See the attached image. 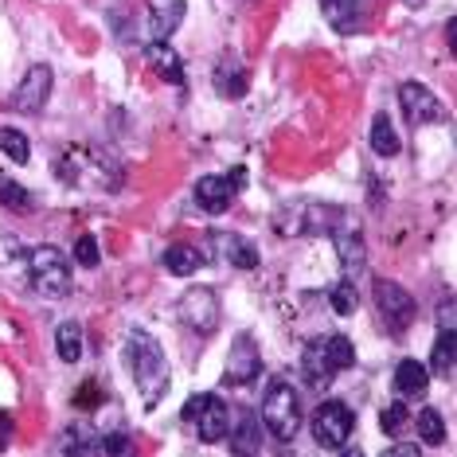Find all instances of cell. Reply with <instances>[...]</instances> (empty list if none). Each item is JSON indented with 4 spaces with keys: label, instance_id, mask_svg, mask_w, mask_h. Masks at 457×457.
I'll return each instance as SVG.
<instances>
[{
    "label": "cell",
    "instance_id": "d6a6232c",
    "mask_svg": "<svg viewBox=\"0 0 457 457\" xmlns=\"http://www.w3.org/2000/svg\"><path fill=\"white\" fill-rule=\"evenodd\" d=\"M442 328H453V301H442V317H438Z\"/></svg>",
    "mask_w": 457,
    "mask_h": 457
},
{
    "label": "cell",
    "instance_id": "d4e9b609",
    "mask_svg": "<svg viewBox=\"0 0 457 457\" xmlns=\"http://www.w3.org/2000/svg\"><path fill=\"white\" fill-rule=\"evenodd\" d=\"M453 352H457V332L453 328H442L438 332V345H434V356H430V368L438 376H453Z\"/></svg>",
    "mask_w": 457,
    "mask_h": 457
},
{
    "label": "cell",
    "instance_id": "ffe728a7",
    "mask_svg": "<svg viewBox=\"0 0 457 457\" xmlns=\"http://www.w3.org/2000/svg\"><path fill=\"white\" fill-rule=\"evenodd\" d=\"M391 383H395V395H422L426 383H430V371H426L419 360H399Z\"/></svg>",
    "mask_w": 457,
    "mask_h": 457
},
{
    "label": "cell",
    "instance_id": "4fadbf2b",
    "mask_svg": "<svg viewBox=\"0 0 457 457\" xmlns=\"http://www.w3.org/2000/svg\"><path fill=\"white\" fill-rule=\"evenodd\" d=\"M399 106H403V113H407V121H414V126L442 118L438 98H434V90L422 87V82H403L399 87Z\"/></svg>",
    "mask_w": 457,
    "mask_h": 457
},
{
    "label": "cell",
    "instance_id": "52a82bcc",
    "mask_svg": "<svg viewBox=\"0 0 457 457\" xmlns=\"http://www.w3.org/2000/svg\"><path fill=\"white\" fill-rule=\"evenodd\" d=\"M258 376H262V352H258L254 337L238 332L231 352H227V363H223V383L227 387H251Z\"/></svg>",
    "mask_w": 457,
    "mask_h": 457
},
{
    "label": "cell",
    "instance_id": "1f68e13d",
    "mask_svg": "<svg viewBox=\"0 0 457 457\" xmlns=\"http://www.w3.org/2000/svg\"><path fill=\"white\" fill-rule=\"evenodd\" d=\"M98 453H129V434H106V438H98Z\"/></svg>",
    "mask_w": 457,
    "mask_h": 457
},
{
    "label": "cell",
    "instance_id": "83f0119b",
    "mask_svg": "<svg viewBox=\"0 0 457 457\" xmlns=\"http://www.w3.org/2000/svg\"><path fill=\"white\" fill-rule=\"evenodd\" d=\"M0 204L12 207V212H32V195H28V188H20L16 180H8L4 172H0Z\"/></svg>",
    "mask_w": 457,
    "mask_h": 457
},
{
    "label": "cell",
    "instance_id": "8992f818",
    "mask_svg": "<svg viewBox=\"0 0 457 457\" xmlns=\"http://www.w3.org/2000/svg\"><path fill=\"white\" fill-rule=\"evenodd\" d=\"M309 430H313V442L320 445V450H345L348 438H352V430H356V414L348 411V403L325 399L313 411Z\"/></svg>",
    "mask_w": 457,
    "mask_h": 457
},
{
    "label": "cell",
    "instance_id": "603a6c76",
    "mask_svg": "<svg viewBox=\"0 0 457 457\" xmlns=\"http://www.w3.org/2000/svg\"><path fill=\"white\" fill-rule=\"evenodd\" d=\"M55 348H59V360H63V363H79L82 348H87V340H82V325H75V320H63V325L55 328Z\"/></svg>",
    "mask_w": 457,
    "mask_h": 457
},
{
    "label": "cell",
    "instance_id": "44dd1931",
    "mask_svg": "<svg viewBox=\"0 0 457 457\" xmlns=\"http://www.w3.org/2000/svg\"><path fill=\"white\" fill-rule=\"evenodd\" d=\"M207 258L195 251V246H169V251H164V270H169L172 278H192Z\"/></svg>",
    "mask_w": 457,
    "mask_h": 457
},
{
    "label": "cell",
    "instance_id": "d590c367",
    "mask_svg": "<svg viewBox=\"0 0 457 457\" xmlns=\"http://www.w3.org/2000/svg\"><path fill=\"white\" fill-rule=\"evenodd\" d=\"M391 453H419V445H391L387 457H391Z\"/></svg>",
    "mask_w": 457,
    "mask_h": 457
},
{
    "label": "cell",
    "instance_id": "8d00e7d4",
    "mask_svg": "<svg viewBox=\"0 0 457 457\" xmlns=\"http://www.w3.org/2000/svg\"><path fill=\"white\" fill-rule=\"evenodd\" d=\"M407 4H419V0H407Z\"/></svg>",
    "mask_w": 457,
    "mask_h": 457
},
{
    "label": "cell",
    "instance_id": "484cf974",
    "mask_svg": "<svg viewBox=\"0 0 457 457\" xmlns=\"http://www.w3.org/2000/svg\"><path fill=\"white\" fill-rule=\"evenodd\" d=\"M0 153H4L8 161H16V164H24L28 157H32V141L24 137L20 129H0Z\"/></svg>",
    "mask_w": 457,
    "mask_h": 457
},
{
    "label": "cell",
    "instance_id": "6da1fadb",
    "mask_svg": "<svg viewBox=\"0 0 457 457\" xmlns=\"http://www.w3.org/2000/svg\"><path fill=\"white\" fill-rule=\"evenodd\" d=\"M126 360H129L133 379H137L145 407H157L164 395H169V360H164V348L145 328H133L126 340Z\"/></svg>",
    "mask_w": 457,
    "mask_h": 457
},
{
    "label": "cell",
    "instance_id": "7a4b0ae2",
    "mask_svg": "<svg viewBox=\"0 0 457 457\" xmlns=\"http://www.w3.org/2000/svg\"><path fill=\"white\" fill-rule=\"evenodd\" d=\"M352 363H356V348H352L348 337H320L313 345H305L301 352V376L313 391H325L332 379H337V371H348Z\"/></svg>",
    "mask_w": 457,
    "mask_h": 457
},
{
    "label": "cell",
    "instance_id": "4dcf8cb0",
    "mask_svg": "<svg viewBox=\"0 0 457 457\" xmlns=\"http://www.w3.org/2000/svg\"><path fill=\"white\" fill-rule=\"evenodd\" d=\"M75 262H79L82 270H98L102 254H98V238H95V235H82L79 243H75Z\"/></svg>",
    "mask_w": 457,
    "mask_h": 457
},
{
    "label": "cell",
    "instance_id": "2e32d148",
    "mask_svg": "<svg viewBox=\"0 0 457 457\" xmlns=\"http://www.w3.org/2000/svg\"><path fill=\"white\" fill-rule=\"evenodd\" d=\"M59 453H71V457H82V453H98V430L90 422H71L63 434H59L55 442Z\"/></svg>",
    "mask_w": 457,
    "mask_h": 457
},
{
    "label": "cell",
    "instance_id": "e0dca14e",
    "mask_svg": "<svg viewBox=\"0 0 457 457\" xmlns=\"http://www.w3.org/2000/svg\"><path fill=\"white\" fill-rule=\"evenodd\" d=\"M227 434H231V450L235 453H262V422H258L254 411L238 414V422Z\"/></svg>",
    "mask_w": 457,
    "mask_h": 457
},
{
    "label": "cell",
    "instance_id": "7402d4cb",
    "mask_svg": "<svg viewBox=\"0 0 457 457\" xmlns=\"http://www.w3.org/2000/svg\"><path fill=\"white\" fill-rule=\"evenodd\" d=\"M371 149H376L379 157H399L403 141H399V129L391 126L387 113H376V118H371Z\"/></svg>",
    "mask_w": 457,
    "mask_h": 457
},
{
    "label": "cell",
    "instance_id": "ac0fdd59",
    "mask_svg": "<svg viewBox=\"0 0 457 457\" xmlns=\"http://www.w3.org/2000/svg\"><path fill=\"white\" fill-rule=\"evenodd\" d=\"M212 243H215V251H220L235 270H254V266H258V246L246 243V238L220 231V235L212 238Z\"/></svg>",
    "mask_w": 457,
    "mask_h": 457
},
{
    "label": "cell",
    "instance_id": "9c48e42d",
    "mask_svg": "<svg viewBox=\"0 0 457 457\" xmlns=\"http://www.w3.org/2000/svg\"><path fill=\"white\" fill-rule=\"evenodd\" d=\"M376 305H379V313H383V320H387V328H407L411 320H414V313H419V305H414V297L407 294L403 286H395V282H387V278H379L376 282Z\"/></svg>",
    "mask_w": 457,
    "mask_h": 457
},
{
    "label": "cell",
    "instance_id": "5b68a950",
    "mask_svg": "<svg viewBox=\"0 0 457 457\" xmlns=\"http://www.w3.org/2000/svg\"><path fill=\"white\" fill-rule=\"evenodd\" d=\"M28 278L39 297H67L71 294V262L55 246H36L28 254Z\"/></svg>",
    "mask_w": 457,
    "mask_h": 457
},
{
    "label": "cell",
    "instance_id": "f546056e",
    "mask_svg": "<svg viewBox=\"0 0 457 457\" xmlns=\"http://www.w3.org/2000/svg\"><path fill=\"white\" fill-rule=\"evenodd\" d=\"M419 438H422V442H430V445L445 442V422H442V414L434 411V407L419 411Z\"/></svg>",
    "mask_w": 457,
    "mask_h": 457
},
{
    "label": "cell",
    "instance_id": "cb8c5ba5",
    "mask_svg": "<svg viewBox=\"0 0 457 457\" xmlns=\"http://www.w3.org/2000/svg\"><path fill=\"white\" fill-rule=\"evenodd\" d=\"M215 87H220L223 98H243L246 90V67L238 59H223V67L215 71Z\"/></svg>",
    "mask_w": 457,
    "mask_h": 457
},
{
    "label": "cell",
    "instance_id": "8fae6325",
    "mask_svg": "<svg viewBox=\"0 0 457 457\" xmlns=\"http://www.w3.org/2000/svg\"><path fill=\"white\" fill-rule=\"evenodd\" d=\"M51 82H55L51 79V67H44V63L32 67L24 79H20V87L12 90V106L24 110V113H39L51 98Z\"/></svg>",
    "mask_w": 457,
    "mask_h": 457
},
{
    "label": "cell",
    "instance_id": "ba28073f",
    "mask_svg": "<svg viewBox=\"0 0 457 457\" xmlns=\"http://www.w3.org/2000/svg\"><path fill=\"white\" fill-rule=\"evenodd\" d=\"M243 184H246V169H231L227 176H204V180H195V204L207 215H223L235 204V192H243Z\"/></svg>",
    "mask_w": 457,
    "mask_h": 457
},
{
    "label": "cell",
    "instance_id": "9a60e30c",
    "mask_svg": "<svg viewBox=\"0 0 457 457\" xmlns=\"http://www.w3.org/2000/svg\"><path fill=\"white\" fill-rule=\"evenodd\" d=\"M320 12L340 36H356L363 28V0H320Z\"/></svg>",
    "mask_w": 457,
    "mask_h": 457
},
{
    "label": "cell",
    "instance_id": "836d02e7",
    "mask_svg": "<svg viewBox=\"0 0 457 457\" xmlns=\"http://www.w3.org/2000/svg\"><path fill=\"white\" fill-rule=\"evenodd\" d=\"M8 434H12V419L0 414V445H8Z\"/></svg>",
    "mask_w": 457,
    "mask_h": 457
},
{
    "label": "cell",
    "instance_id": "5bb4252c",
    "mask_svg": "<svg viewBox=\"0 0 457 457\" xmlns=\"http://www.w3.org/2000/svg\"><path fill=\"white\" fill-rule=\"evenodd\" d=\"M184 12H188V4L184 0H149V39L153 44H164L176 28H180Z\"/></svg>",
    "mask_w": 457,
    "mask_h": 457
},
{
    "label": "cell",
    "instance_id": "30bf717a",
    "mask_svg": "<svg viewBox=\"0 0 457 457\" xmlns=\"http://www.w3.org/2000/svg\"><path fill=\"white\" fill-rule=\"evenodd\" d=\"M180 320L192 332H200V337L215 332V325H220V301H215L212 289H188L180 301Z\"/></svg>",
    "mask_w": 457,
    "mask_h": 457
},
{
    "label": "cell",
    "instance_id": "f1b7e54d",
    "mask_svg": "<svg viewBox=\"0 0 457 457\" xmlns=\"http://www.w3.org/2000/svg\"><path fill=\"white\" fill-rule=\"evenodd\" d=\"M407 422H411V411H407V403H403V399H395L391 407H383V414H379V430L387 434V438H395V434H399Z\"/></svg>",
    "mask_w": 457,
    "mask_h": 457
},
{
    "label": "cell",
    "instance_id": "3957f363",
    "mask_svg": "<svg viewBox=\"0 0 457 457\" xmlns=\"http://www.w3.org/2000/svg\"><path fill=\"white\" fill-rule=\"evenodd\" d=\"M258 422L274 442H294L301 430V399L286 379H270L262 391V407H258Z\"/></svg>",
    "mask_w": 457,
    "mask_h": 457
},
{
    "label": "cell",
    "instance_id": "7c38bea8",
    "mask_svg": "<svg viewBox=\"0 0 457 457\" xmlns=\"http://www.w3.org/2000/svg\"><path fill=\"white\" fill-rule=\"evenodd\" d=\"M332 243H337V254H340V262H345V274L348 278H356L360 270H363V231H360V223H356V215H345L340 220V227L328 235Z\"/></svg>",
    "mask_w": 457,
    "mask_h": 457
},
{
    "label": "cell",
    "instance_id": "277c9868",
    "mask_svg": "<svg viewBox=\"0 0 457 457\" xmlns=\"http://www.w3.org/2000/svg\"><path fill=\"white\" fill-rule=\"evenodd\" d=\"M180 419L200 442H220V438H227V430H231V407H227L223 395H215V391L192 395V399L184 403Z\"/></svg>",
    "mask_w": 457,
    "mask_h": 457
},
{
    "label": "cell",
    "instance_id": "d6986e66",
    "mask_svg": "<svg viewBox=\"0 0 457 457\" xmlns=\"http://www.w3.org/2000/svg\"><path fill=\"white\" fill-rule=\"evenodd\" d=\"M145 55H149V67L157 71L169 87H184V63H180V55H176L169 44H149Z\"/></svg>",
    "mask_w": 457,
    "mask_h": 457
},
{
    "label": "cell",
    "instance_id": "4316f807",
    "mask_svg": "<svg viewBox=\"0 0 457 457\" xmlns=\"http://www.w3.org/2000/svg\"><path fill=\"white\" fill-rule=\"evenodd\" d=\"M328 305L337 309V317H352V313H356V305H360L356 286H352L348 278H345V282H337V286L328 289Z\"/></svg>",
    "mask_w": 457,
    "mask_h": 457
},
{
    "label": "cell",
    "instance_id": "e575fe53",
    "mask_svg": "<svg viewBox=\"0 0 457 457\" xmlns=\"http://www.w3.org/2000/svg\"><path fill=\"white\" fill-rule=\"evenodd\" d=\"M445 39H450V47L457 44V20H450V24H445Z\"/></svg>",
    "mask_w": 457,
    "mask_h": 457
}]
</instances>
